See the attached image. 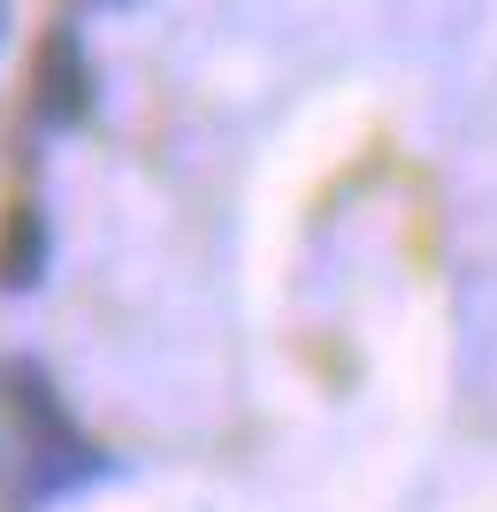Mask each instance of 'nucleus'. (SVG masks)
Returning <instances> with one entry per match:
<instances>
[{
  "label": "nucleus",
  "instance_id": "3",
  "mask_svg": "<svg viewBox=\"0 0 497 512\" xmlns=\"http://www.w3.org/2000/svg\"><path fill=\"white\" fill-rule=\"evenodd\" d=\"M46 260H54V222L31 192L0 207V291L8 299H31L46 283Z\"/></svg>",
  "mask_w": 497,
  "mask_h": 512
},
{
  "label": "nucleus",
  "instance_id": "4",
  "mask_svg": "<svg viewBox=\"0 0 497 512\" xmlns=\"http://www.w3.org/2000/svg\"><path fill=\"white\" fill-rule=\"evenodd\" d=\"M108 8H130V0H108Z\"/></svg>",
  "mask_w": 497,
  "mask_h": 512
},
{
  "label": "nucleus",
  "instance_id": "2",
  "mask_svg": "<svg viewBox=\"0 0 497 512\" xmlns=\"http://www.w3.org/2000/svg\"><path fill=\"white\" fill-rule=\"evenodd\" d=\"M92 54L85 39L69 31V23H54L39 46H31V69H23V107H31V123L39 130H77L92 115Z\"/></svg>",
  "mask_w": 497,
  "mask_h": 512
},
{
  "label": "nucleus",
  "instance_id": "1",
  "mask_svg": "<svg viewBox=\"0 0 497 512\" xmlns=\"http://www.w3.org/2000/svg\"><path fill=\"white\" fill-rule=\"evenodd\" d=\"M0 428L16 436V482H8V490H16L23 512L85 497V490H100V482L123 474V459L77 421L62 375H54L39 352H8V360H0Z\"/></svg>",
  "mask_w": 497,
  "mask_h": 512
}]
</instances>
